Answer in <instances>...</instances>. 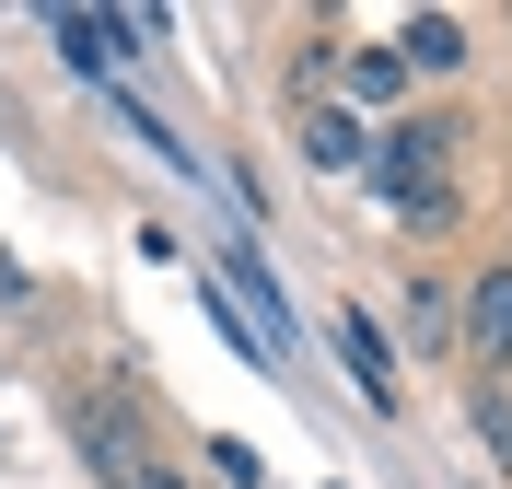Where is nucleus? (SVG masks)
Returning a JSON list of instances; mask_svg holds the SVG:
<instances>
[{
    "instance_id": "1",
    "label": "nucleus",
    "mask_w": 512,
    "mask_h": 489,
    "mask_svg": "<svg viewBox=\"0 0 512 489\" xmlns=\"http://www.w3.org/2000/svg\"><path fill=\"white\" fill-rule=\"evenodd\" d=\"M454 117H384V152H373V175H384V198H408V187H443V163H454Z\"/></svg>"
},
{
    "instance_id": "2",
    "label": "nucleus",
    "mask_w": 512,
    "mask_h": 489,
    "mask_svg": "<svg viewBox=\"0 0 512 489\" xmlns=\"http://www.w3.org/2000/svg\"><path fill=\"white\" fill-rule=\"evenodd\" d=\"M454 350H466V361H489V373L512 361V257H489L478 280L454 292Z\"/></svg>"
},
{
    "instance_id": "3",
    "label": "nucleus",
    "mask_w": 512,
    "mask_h": 489,
    "mask_svg": "<svg viewBox=\"0 0 512 489\" xmlns=\"http://www.w3.org/2000/svg\"><path fill=\"white\" fill-rule=\"evenodd\" d=\"M326 338H338V361H350V385L396 420V350H384V326L361 315V303H338V315H326Z\"/></svg>"
},
{
    "instance_id": "4",
    "label": "nucleus",
    "mask_w": 512,
    "mask_h": 489,
    "mask_svg": "<svg viewBox=\"0 0 512 489\" xmlns=\"http://www.w3.org/2000/svg\"><path fill=\"white\" fill-rule=\"evenodd\" d=\"M128 35H140V12H59L70 70H117V59H128Z\"/></svg>"
},
{
    "instance_id": "5",
    "label": "nucleus",
    "mask_w": 512,
    "mask_h": 489,
    "mask_svg": "<svg viewBox=\"0 0 512 489\" xmlns=\"http://www.w3.org/2000/svg\"><path fill=\"white\" fill-rule=\"evenodd\" d=\"M384 47H396L408 70H466V24H454V12H408Z\"/></svg>"
},
{
    "instance_id": "6",
    "label": "nucleus",
    "mask_w": 512,
    "mask_h": 489,
    "mask_svg": "<svg viewBox=\"0 0 512 489\" xmlns=\"http://www.w3.org/2000/svg\"><path fill=\"white\" fill-rule=\"evenodd\" d=\"M303 163H326V175L361 163V117H350V105H303Z\"/></svg>"
},
{
    "instance_id": "7",
    "label": "nucleus",
    "mask_w": 512,
    "mask_h": 489,
    "mask_svg": "<svg viewBox=\"0 0 512 489\" xmlns=\"http://www.w3.org/2000/svg\"><path fill=\"white\" fill-rule=\"evenodd\" d=\"M350 105H384V117H396V94H408V59H396V47H350Z\"/></svg>"
},
{
    "instance_id": "8",
    "label": "nucleus",
    "mask_w": 512,
    "mask_h": 489,
    "mask_svg": "<svg viewBox=\"0 0 512 489\" xmlns=\"http://www.w3.org/2000/svg\"><path fill=\"white\" fill-rule=\"evenodd\" d=\"M70 431H82V455L128 466V408H117V396H70Z\"/></svg>"
},
{
    "instance_id": "9",
    "label": "nucleus",
    "mask_w": 512,
    "mask_h": 489,
    "mask_svg": "<svg viewBox=\"0 0 512 489\" xmlns=\"http://www.w3.org/2000/svg\"><path fill=\"white\" fill-rule=\"evenodd\" d=\"M408 338H419V350H454V292H443V280L408 292Z\"/></svg>"
},
{
    "instance_id": "10",
    "label": "nucleus",
    "mask_w": 512,
    "mask_h": 489,
    "mask_svg": "<svg viewBox=\"0 0 512 489\" xmlns=\"http://www.w3.org/2000/svg\"><path fill=\"white\" fill-rule=\"evenodd\" d=\"M396 222H408V233H454V187H408V198H396Z\"/></svg>"
},
{
    "instance_id": "11",
    "label": "nucleus",
    "mask_w": 512,
    "mask_h": 489,
    "mask_svg": "<svg viewBox=\"0 0 512 489\" xmlns=\"http://www.w3.org/2000/svg\"><path fill=\"white\" fill-rule=\"evenodd\" d=\"M466 420H478V443H489V455L512 466V396H478V408H466Z\"/></svg>"
},
{
    "instance_id": "12",
    "label": "nucleus",
    "mask_w": 512,
    "mask_h": 489,
    "mask_svg": "<svg viewBox=\"0 0 512 489\" xmlns=\"http://www.w3.org/2000/svg\"><path fill=\"white\" fill-rule=\"evenodd\" d=\"M128 489H187V478H175V466H140V478H128Z\"/></svg>"
}]
</instances>
